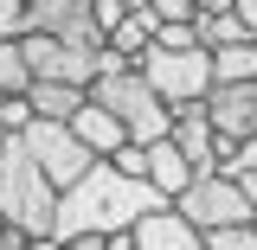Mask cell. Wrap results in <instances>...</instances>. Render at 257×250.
<instances>
[{
  "mask_svg": "<svg viewBox=\"0 0 257 250\" xmlns=\"http://www.w3.org/2000/svg\"><path fill=\"white\" fill-rule=\"evenodd\" d=\"M155 212H167V199H161L148 180H128L109 160H96L71 192H58L52 244H71V237H84V231H103V237H109V231H135V224L155 218Z\"/></svg>",
  "mask_w": 257,
  "mask_h": 250,
  "instance_id": "1",
  "label": "cell"
},
{
  "mask_svg": "<svg viewBox=\"0 0 257 250\" xmlns=\"http://www.w3.org/2000/svg\"><path fill=\"white\" fill-rule=\"evenodd\" d=\"M0 218L20 224L26 237H52V224H58V186L39 173L20 135H7V148H0Z\"/></svg>",
  "mask_w": 257,
  "mask_h": 250,
  "instance_id": "2",
  "label": "cell"
},
{
  "mask_svg": "<svg viewBox=\"0 0 257 250\" xmlns=\"http://www.w3.org/2000/svg\"><path fill=\"white\" fill-rule=\"evenodd\" d=\"M90 103H103V109L128 128L135 148H155V141L174 135V109L148 90V77H142L135 64H128V71H109V77H96V84H90Z\"/></svg>",
  "mask_w": 257,
  "mask_h": 250,
  "instance_id": "3",
  "label": "cell"
},
{
  "mask_svg": "<svg viewBox=\"0 0 257 250\" xmlns=\"http://www.w3.org/2000/svg\"><path fill=\"white\" fill-rule=\"evenodd\" d=\"M135 71L148 77V90H155L167 109L206 103V96H212V52H206V45H187V52H161V45H148V52L135 58Z\"/></svg>",
  "mask_w": 257,
  "mask_h": 250,
  "instance_id": "4",
  "label": "cell"
},
{
  "mask_svg": "<svg viewBox=\"0 0 257 250\" xmlns=\"http://www.w3.org/2000/svg\"><path fill=\"white\" fill-rule=\"evenodd\" d=\"M20 141H26V154L39 160V173H45L58 192H71V186H77V180L96 167V154L77 141V135H71V122H39V116H32Z\"/></svg>",
  "mask_w": 257,
  "mask_h": 250,
  "instance_id": "5",
  "label": "cell"
},
{
  "mask_svg": "<svg viewBox=\"0 0 257 250\" xmlns=\"http://www.w3.org/2000/svg\"><path fill=\"white\" fill-rule=\"evenodd\" d=\"M174 212L193 224V231H225V224H251V205H244V192L231 173H199L180 199H174Z\"/></svg>",
  "mask_w": 257,
  "mask_h": 250,
  "instance_id": "6",
  "label": "cell"
},
{
  "mask_svg": "<svg viewBox=\"0 0 257 250\" xmlns=\"http://www.w3.org/2000/svg\"><path fill=\"white\" fill-rule=\"evenodd\" d=\"M20 52H26V71L39 84H77V90L96 84V52L71 45L58 32H32V39H20Z\"/></svg>",
  "mask_w": 257,
  "mask_h": 250,
  "instance_id": "7",
  "label": "cell"
},
{
  "mask_svg": "<svg viewBox=\"0 0 257 250\" xmlns=\"http://www.w3.org/2000/svg\"><path fill=\"white\" fill-rule=\"evenodd\" d=\"M167 141L193 160V173H225V167H231V148L219 141V128H212V109H206V103H180Z\"/></svg>",
  "mask_w": 257,
  "mask_h": 250,
  "instance_id": "8",
  "label": "cell"
},
{
  "mask_svg": "<svg viewBox=\"0 0 257 250\" xmlns=\"http://www.w3.org/2000/svg\"><path fill=\"white\" fill-rule=\"evenodd\" d=\"M206 109H212V128H219V141L231 154L244 141H257V84H212Z\"/></svg>",
  "mask_w": 257,
  "mask_h": 250,
  "instance_id": "9",
  "label": "cell"
},
{
  "mask_svg": "<svg viewBox=\"0 0 257 250\" xmlns=\"http://www.w3.org/2000/svg\"><path fill=\"white\" fill-rule=\"evenodd\" d=\"M135 250H206V231H193L174 205L135 224Z\"/></svg>",
  "mask_w": 257,
  "mask_h": 250,
  "instance_id": "10",
  "label": "cell"
},
{
  "mask_svg": "<svg viewBox=\"0 0 257 250\" xmlns=\"http://www.w3.org/2000/svg\"><path fill=\"white\" fill-rule=\"evenodd\" d=\"M71 135H77V141H84V148H90L96 160H109L116 148H128V128L116 122V116H109L103 103H84V109L71 116Z\"/></svg>",
  "mask_w": 257,
  "mask_h": 250,
  "instance_id": "11",
  "label": "cell"
},
{
  "mask_svg": "<svg viewBox=\"0 0 257 250\" xmlns=\"http://www.w3.org/2000/svg\"><path fill=\"white\" fill-rule=\"evenodd\" d=\"M193 180H199V173H193V160L180 154L174 141H155V148H148V186H155L167 205H174V199H180Z\"/></svg>",
  "mask_w": 257,
  "mask_h": 250,
  "instance_id": "12",
  "label": "cell"
},
{
  "mask_svg": "<svg viewBox=\"0 0 257 250\" xmlns=\"http://www.w3.org/2000/svg\"><path fill=\"white\" fill-rule=\"evenodd\" d=\"M26 103H32L39 122H71V116L90 103V90H77V84H39V77H32V84H26Z\"/></svg>",
  "mask_w": 257,
  "mask_h": 250,
  "instance_id": "13",
  "label": "cell"
},
{
  "mask_svg": "<svg viewBox=\"0 0 257 250\" xmlns=\"http://www.w3.org/2000/svg\"><path fill=\"white\" fill-rule=\"evenodd\" d=\"M212 84H257V39L212 52Z\"/></svg>",
  "mask_w": 257,
  "mask_h": 250,
  "instance_id": "14",
  "label": "cell"
},
{
  "mask_svg": "<svg viewBox=\"0 0 257 250\" xmlns=\"http://www.w3.org/2000/svg\"><path fill=\"white\" fill-rule=\"evenodd\" d=\"M155 32H161V20H155V13H128L122 26L109 32V52H122V58L135 64L142 52H148V45H155Z\"/></svg>",
  "mask_w": 257,
  "mask_h": 250,
  "instance_id": "15",
  "label": "cell"
},
{
  "mask_svg": "<svg viewBox=\"0 0 257 250\" xmlns=\"http://www.w3.org/2000/svg\"><path fill=\"white\" fill-rule=\"evenodd\" d=\"M193 32H199V45H206V52H225V45H244V39H251L238 13H199Z\"/></svg>",
  "mask_w": 257,
  "mask_h": 250,
  "instance_id": "16",
  "label": "cell"
},
{
  "mask_svg": "<svg viewBox=\"0 0 257 250\" xmlns=\"http://www.w3.org/2000/svg\"><path fill=\"white\" fill-rule=\"evenodd\" d=\"M26 84H32V71H26V52L0 39V96H26Z\"/></svg>",
  "mask_w": 257,
  "mask_h": 250,
  "instance_id": "17",
  "label": "cell"
},
{
  "mask_svg": "<svg viewBox=\"0 0 257 250\" xmlns=\"http://www.w3.org/2000/svg\"><path fill=\"white\" fill-rule=\"evenodd\" d=\"M206 250H257V218L251 224H225V231H206Z\"/></svg>",
  "mask_w": 257,
  "mask_h": 250,
  "instance_id": "18",
  "label": "cell"
},
{
  "mask_svg": "<svg viewBox=\"0 0 257 250\" xmlns=\"http://www.w3.org/2000/svg\"><path fill=\"white\" fill-rule=\"evenodd\" d=\"M26 122H32L26 96H0V135H26Z\"/></svg>",
  "mask_w": 257,
  "mask_h": 250,
  "instance_id": "19",
  "label": "cell"
},
{
  "mask_svg": "<svg viewBox=\"0 0 257 250\" xmlns=\"http://www.w3.org/2000/svg\"><path fill=\"white\" fill-rule=\"evenodd\" d=\"M90 20H96V32H103V45H109V32L128 20V7L122 0H90Z\"/></svg>",
  "mask_w": 257,
  "mask_h": 250,
  "instance_id": "20",
  "label": "cell"
},
{
  "mask_svg": "<svg viewBox=\"0 0 257 250\" xmlns=\"http://www.w3.org/2000/svg\"><path fill=\"white\" fill-rule=\"evenodd\" d=\"M109 167H116V173H128V180H148V148H135V141H128V148H116V154H109Z\"/></svg>",
  "mask_w": 257,
  "mask_h": 250,
  "instance_id": "21",
  "label": "cell"
},
{
  "mask_svg": "<svg viewBox=\"0 0 257 250\" xmlns=\"http://www.w3.org/2000/svg\"><path fill=\"white\" fill-rule=\"evenodd\" d=\"M155 45H161V52H187V45H199V32H193V26H161Z\"/></svg>",
  "mask_w": 257,
  "mask_h": 250,
  "instance_id": "22",
  "label": "cell"
},
{
  "mask_svg": "<svg viewBox=\"0 0 257 250\" xmlns=\"http://www.w3.org/2000/svg\"><path fill=\"white\" fill-rule=\"evenodd\" d=\"M231 180H238V192H244V205H251V218H257V167H225Z\"/></svg>",
  "mask_w": 257,
  "mask_h": 250,
  "instance_id": "23",
  "label": "cell"
},
{
  "mask_svg": "<svg viewBox=\"0 0 257 250\" xmlns=\"http://www.w3.org/2000/svg\"><path fill=\"white\" fill-rule=\"evenodd\" d=\"M26 244H32V237L20 231V224H0V250H26Z\"/></svg>",
  "mask_w": 257,
  "mask_h": 250,
  "instance_id": "24",
  "label": "cell"
},
{
  "mask_svg": "<svg viewBox=\"0 0 257 250\" xmlns=\"http://www.w3.org/2000/svg\"><path fill=\"white\" fill-rule=\"evenodd\" d=\"M103 250H135V231H109V237H103Z\"/></svg>",
  "mask_w": 257,
  "mask_h": 250,
  "instance_id": "25",
  "label": "cell"
},
{
  "mask_svg": "<svg viewBox=\"0 0 257 250\" xmlns=\"http://www.w3.org/2000/svg\"><path fill=\"white\" fill-rule=\"evenodd\" d=\"M64 250H103V231H84V237H71Z\"/></svg>",
  "mask_w": 257,
  "mask_h": 250,
  "instance_id": "26",
  "label": "cell"
},
{
  "mask_svg": "<svg viewBox=\"0 0 257 250\" xmlns=\"http://www.w3.org/2000/svg\"><path fill=\"white\" fill-rule=\"evenodd\" d=\"M26 250H64V244H52V237H32V244Z\"/></svg>",
  "mask_w": 257,
  "mask_h": 250,
  "instance_id": "27",
  "label": "cell"
},
{
  "mask_svg": "<svg viewBox=\"0 0 257 250\" xmlns=\"http://www.w3.org/2000/svg\"><path fill=\"white\" fill-rule=\"evenodd\" d=\"M122 7H128V13H148V7H155V0H122Z\"/></svg>",
  "mask_w": 257,
  "mask_h": 250,
  "instance_id": "28",
  "label": "cell"
},
{
  "mask_svg": "<svg viewBox=\"0 0 257 250\" xmlns=\"http://www.w3.org/2000/svg\"><path fill=\"white\" fill-rule=\"evenodd\" d=\"M0 148H7V135H0Z\"/></svg>",
  "mask_w": 257,
  "mask_h": 250,
  "instance_id": "29",
  "label": "cell"
},
{
  "mask_svg": "<svg viewBox=\"0 0 257 250\" xmlns=\"http://www.w3.org/2000/svg\"><path fill=\"white\" fill-rule=\"evenodd\" d=\"M0 224H7V218H0Z\"/></svg>",
  "mask_w": 257,
  "mask_h": 250,
  "instance_id": "30",
  "label": "cell"
}]
</instances>
